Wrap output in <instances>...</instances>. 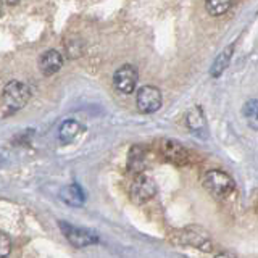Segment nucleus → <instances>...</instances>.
Wrapping results in <instances>:
<instances>
[{"label":"nucleus","mask_w":258,"mask_h":258,"mask_svg":"<svg viewBox=\"0 0 258 258\" xmlns=\"http://www.w3.org/2000/svg\"><path fill=\"white\" fill-rule=\"evenodd\" d=\"M31 91L21 81H10L2 92V118L12 116L29 102Z\"/></svg>","instance_id":"obj_1"},{"label":"nucleus","mask_w":258,"mask_h":258,"mask_svg":"<svg viewBox=\"0 0 258 258\" xmlns=\"http://www.w3.org/2000/svg\"><path fill=\"white\" fill-rule=\"evenodd\" d=\"M204 185L213 197L218 199H224L231 196L234 189H236V182H234L232 177L228 173L220 171V169L208 171L204 177Z\"/></svg>","instance_id":"obj_2"},{"label":"nucleus","mask_w":258,"mask_h":258,"mask_svg":"<svg viewBox=\"0 0 258 258\" xmlns=\"http://www.w3.org/2000/svg\"><path fill=\"white\" fill-rule=\"evenodd\" d=\"M176 240L182 245L199 248L202 252H212L213 244L208 231L200 226H187V228L179 229L176 234Z\"/></svg>","instance_id":"obj_3"},{"label":"nucleus","mask_w":258,"mask_h":258,"mask_svg":"<svg viewBox=\"0 0 258 258\" xmlns=\"http://www.w3.org/2000/svg\"><path fill=\"white\" fill-rule=\"evenodd\" d=\"M60 229L63 232V236L67 237V240L73 247L76 248H84L89 245L99 244V234L92 229L87 228H79V226H73L67 221H60Z\"/></svg>","instance_id":"obj_4"},{"label":"nucleus","mask_w":258,"mask_h":258,"mask_svg":"<svg viewBox=\"0 0 258 258\" xmlns=\"http://www.w3.org/2000/svg\"><path fill=\"white\" fill-rule=\"evenodd\" d=\"M161 92L160 89L155 86H142L139 91H137L136 95V103H137V108H139L141 113H155L160 110L161 107Z\"/></svg>","instance_id":"obj_5"},{"label":"nucleus","mask_w":258,"mask_h":258,"mask_svg":"<svg viewBox=\"0 0 258 258\" xmlns=\"http://www.w3.org/2000/svg\"><path fill=\"white\" fill-rule=\"evenodd\" d=\"M137 81H139V73L134 64H123L115 71V76H113L115 89L121 94H133L136 91Z\"/></svg>","instance_id":"obj_6"},{"label":"nucleus","mask_w":258,"mask_h":258,"mask_svg":"<svg viewBox=\"0 0 258 258\" xmlns=\"http://www.w3.org/2000/svg\"><path fill=\"white\" fill-rule=\"evenodd\" d=\"M157 194V184L152 177L139 174L131 185V199L136 204H145Z\"/></svg>","instance_id":"obj_7"},{"label":"nucleus","mask_w":258,"mask_h":258,"mask_svg":"<svg viewBox=\"0 0 258 258\" xmlns=\"http://www.w3.org/2000/svg\"><path fill=\"white\" fill-rule=\"evenodd\" d=\"M160 153L161 157L165 160L171 161L174 165H187L190 161V155L187 149L184 147L182 144L176 142L173 139H166V141H161L160 144Z\"/></svg>","instance_id":"obj_8"},{"label":"nucleus","mask_w":258,"mask_h":258,"mask_svg":"<svg viewBox=\"0 0 258 258\" xmlns=\"http://www.w3.org/2000/svg\"><path fill=\"white\" fill-rule=\"evenodd\" d=\"M63 67V55L50 48V50H45L39 58V70L44 76H52L55 73H58Z\"/></svg>","instance_id":"obj_9"},{"label":"nucleus","mask_w":258,"mask_h":258,"mask_svg":"<svg viewBox=\"0 0 258 258\" xmlns=\"http://www.w3.org/2000/svg\"><path fill=\"white\" fill-rule=\"evenodd\" d=\"M185 124L190 129V131L196 134V136H200V137H205L207 136V118H205V113L202 110V107H194L187 111V115H185Z\"/></svg>","instance_id":"obj_10"},{"label":"nucleus","mask_w":258,"mask_h":258,"mask_svg":"<svg viewBox=\"0 0 258 258\" xmlns=\"http://www.w3.org/2000/svg\"><path fill=\"white\" fill-rule=\"evenodd\" d=\"M147 163V150L142 145H133L127 155V169L134 174H142Z\"/></svg>","instance_id":"obj_11"},{"label":"nucleus","mask_w":258,"mask_h":258,"mask_svg":"<svg viewBox=\"0 0 258 258\" xmlns=\"http://www.w3.org/2000/svg\"><path fill=\"white\" fill-rule=\"evenodd\" d=\"M60 199L70 207H83L86 196L78 184H70V185H64L60 190Z\"/></svg>","instance_id":"obj_12"},{"label":"nucleus","mask_w":258,"mask_h":258,"mask_svg":"<svg viewBox=\"0 0 258 258\" xmlns=\"http://www.w3.org/2000/svg\"><path fill=\"white\" fill-rule=\"evenodd\" d=\"M234 47H236V45L231 44L226 48H223V52L215 58L212 68H210V75H212V78H220L223 73L228 70L231 58H232V53H234Z\"/></svg>","instance_id":"obj_13"},{"label":"nucleus","mask_w":258,"mask_h":258,"mask_svg":"<svg viewBox=\"0 0 258 258\" xmlns=\"http://www.w3.org/2000/svg\"><path fill=\"white\" fill-rule=\"evenodd\" d=\"M83 131V126H81L76 119H67L63 121L58 127V141L61 144H70L76 139L79 133Z\"/></svg>","instance_id":"obj_14"},{"label":"nucleus","mask_w":258,"mask_h":258,"mask_svg":"<svg viewBox=\"0 0 258 258\" xmlns=\"http://www.w3.org/2000/svg\"><path fill=\"white\" fill-rule=\"evenodd\" d=\"M242 113H244V118L247 121V124L252 127L253 131H258V100L256 99L247 100Z\"/></svg>","instance_id":"obj_15"},{"label":"nucleus","mask_w":258,"mask_h":258,"mask_svg":"<svg viewBox=\"0 0 258 258\" xmlns=\"http://www.w3.org/2000/svg\"><path fill=\"white\" fill-rule=\"evenodd\" d=\"M234 0H205L207 12L212 16H221L232 7Z\"/></svg>","instance_id":"obj_16"},{"label":"nucleus","mask_w":258,"mask_h":258,"mask_svg":"<svg viewBox=\"0 0 258 258\" xmlns=\"http://www.w3.org/2000/svg\"><path fill=\"white\" fill-rule=\"evenodd\" d=\"M10 252H12V239L5 232H2V236H0V256L7 258V255Z\"/></svg>","instance_id":"obj_17"},{"label":"nucleus","mask_w":258,"mask_h":258,"mask_svg":"<svg viewBox=\"0 0 258 258\" xmlns=\"http://www.w3.org/2000/svg\"><path fill=\"white\" fill-rule=\"evenodd\" d=\"M215 258H237L234 253H231V252H221V253H218Z\"/></svg>","instance_id":"obj_18"},{"label":"nucleus","mask_w":258,"mask_h":258,"mask_svg":"<svg viewBox=\"0 0 258 258\" xmlns=\"http://www.w3.org/2000/svg\"><path fill=\"white\" fill-rule=\"evenodd\" d=\"M4 2H5V4H8V5H16V4L20 2V0H4Z\"/></svg>","instance_id":"obj_19"}]
</instances>
